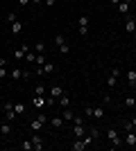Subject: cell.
I'll use <instances>...</instances> for the list:
<instances>
[{"label": "cell", "instance_id": "6da1fadb", "mask_svg": "<svg viewBox=\"0 0 136 151\" xmlns=\"http://www.w3.org/2000/svg\"><path fill=\"white\" fill-rule=\"evenodd\" d=\"M107 140L111 142V147H120V145H123V140H120V133H118V129H109V131H107Z\"/></svg>", "mask_w": 136, "mask_h": 151}, {"label": "cell", "instance_id": "7a4b0ae2", "mask_svg": "<svg viewBox=\"0 0 136 151\" xmlns=\"http://www.w3.org/2000/svg\"><path fill=\"white\" fill-rule=\"evenodd\" d=\"M118 77H120V68H111L109 70V77H107V88H113L116 86V81H118Z\"/></svg>", "mask_w": 136, "mask_h": 151}, {"label": "cell", "instance_id": "3957f363", "mask_svg": "<svg viewBox=\"0 0 136 151\" xmlns=\"http://www.w3.org/2000/svg\"><path fill=\"white\" fill-rule=\"evenodd\" d=\"M5 120H9V122H14V117H16V111H14V104L12 101H5Z\"/></svg>", "mask_w": 136, "mask_h": 151}, {"label": "cell", "instance_id": "277c9868", "mask_svg": "<svg viewBox=\"0 0 136 151\" xmlns=\"http://www.w3.org/2000/svg\"><path fill=\"white\" fill-rule=\"evenodd\" d=\"M52 72H55V65L48 63V61H45L41 68H36V75H52Z\"/></svg>", "mask_w": 136, "mask_h": 151}, {"label": "cell", "instance_id": "5b68a950", "mask_svg": "<svg viewBox=\"0 0 136 151\" xmlns=\"http://www.w3.org/2000/svg\"><path fill=\"white\" fill-rule=\"evenodd\" d=\"M125 32H127V34H134L136 32V20L129 18V16H125Z\"/></svg>", "mask_w": 136, "mask_h": 151}, {"label": "cell", "instance_id": "8992f818", "mask_svg": "<svg viewBox=\"0 0 136 151\" xmlns=\"http://www.w3.org/2000/svg\"><path fill=\"white\" fill-rule=\"evenodd\" d=\"M123 145H129V147H136V133L134 131H127V135H125Z\"/></svg>", "mask_w": 136, "mask_h": 151}, {"label": "cell", "instance_id": "52a82bcc", "mask_svg": "<svg viewBox=\"0 0 136 151\" xmlns=\"http://www.w3.org/2000/svg\"><path fill=\"white\" fill-rule=\"evenodd\" d=\"M73 131H75V135H77V138H84V135H86V129H84V124H82V122H75Z\"/></svg>", "mask_w": 136, "mask_h": 151}, {"label": "cell", "instance_id": "ba28073f", "mask_svg": "<svg viewBox=\"0 0 136 151\" xmlns=\"http://www.w3.org/2000/svg\"><path fill=\"white\" fill-rule=\"evenodd\" d=\"M32 145H34V151H41V149H43V138L34 133V135H32Z\"/></svg>", "mask_w": 136, "mask_h": 151}, {"label": "cell", "instance_id": "9c48e42d", "mask_svg": "<svg viewBox=\"0 0 136 151\" xmlns=\"http://www.w3.org/2000/svg\"><path fill=\"white\" fill-rule=\"evenodd\" d=\"M57 104H59V106H61V108H68V106H71V97H68V95H61V97H57Z\"/></svg>", "mask_w": 136, "mask_h": 151}, {"label": "cell", "instance_id": "30bf717a", "mask_svg": "<svg viewBox=\"0 0 136 151\" xmlns=\"http://www.w3.org/2000/svg\"><path fill=\"white\" fill-rule=\"evenodd\" d=\"M129 7H132V5H127V2H123V0H120V5H118L116 9L120 12V16H129Z\"/></svg>", "mask_w": 136, "mask_h": 151}, {"label": "cell", "instance_id": "8fae6325", "mask_svg": "<svg viewBox=\"0 0 136 151\" xmlns=\"http://www.w3.org/2000/svg\"><path fill=\"white\" fill-rule=\"evenodd\" d=\"M9 79H12V81H18V79H23V70H20V68H14L12 72H9Z\"/></svg>", "mask_w": 136, "mask_h": 151}, {"label": "cell", "instance_id": "7c38bea8", "mask_svg": "<svg viewBox=\"0 0 136 151\" xmlns=\"http://www.w3.org/2000/svg\"><path fill=\"white\" fill-rule=\"evenodd\" d=\"M0 133H2V135H9V133H12V122L9 120H5L0 124Z\"/></svg>", "mask_w": 136, "mask_h": 151}, {"label": "cell", "instance_id": "4fadbf2b", "mask_svg": "<svg viewBox=\"0 0 136 151\" xmlns=\"http://www.w3.org/2000/svg\"><path fill=\"white\" fill-rule=\"evenodd\" d=\"M127 83H129V88L136 86V70H127Z\"/></svg>", "mask_w": 136, "mask_h": 151}, {"label": "cell", "instance_id": "5bb4252c", "mask_svg": "<svg viewBox=\"0 0 136 151\" xmlns=\"http://www.w3.org/2000/svg\"><path fill=\"white\" fill-rule=\"evenodd\" d=\"M12 32H14V36H18L20 32H23V23H20V20H14L12 23Z\"/></svg>", "mask_w": 136, "mask_h": 151}, {"label": "cell", "instance_id": "9a60e30c", "mask_svg": "<svg viewBox=\"0 0 136 151\" xmlns=\"http://www.w3.org/2000/svg\"><path fill=\"white\" fill-rule=\"evenodd\" d=\"M64 93H66V90L61 88V86H52V88H50V95H52V97H55V99H57V97H61V95H64Z\"/></svg>", "mask_w": 136, "mask_h": 151}, {"label": "cell", "instance_id": "2e32d148", "mask_svg": "<svg viewBox=\"0 0 136 151\" xmlns=\"http://www.w3.org/2000/svg\"><path fill=\"white\" fill-rule=\"evenodd\" d=\"M61 117H64V122H73V120H75V113H73L71 108H64V113H61Z\"/></svg>", "mask_w": 136, "mask_h": 151}, {"label": "cell", "instance_id": "e0dca14e", "mask_svg": "<svg viewBox=\"0 0 136 151\" xmlns=\"http://www.w3.org/2000/svg\"><path fill=\"white\" fill-rule=\"evenodd\" d=\"M30 129H32L34 133H39L41 129H43V122H41L39 117H36V120H32V124H30Z\"/></svg>", "mask_w": 136, "mask_h": 151}, {"label": "cell", "instance_id": "ac0fdd59", "mask_svg": "<svg viewBox=\"0 0 136 151\" xmlns=\"http://www.w3.org/2000/svg\"><path fill=\"white\" fill-rule=\"evenodd\" d=\"M127 108H136V95H129V97H125V101H123Z\"/></svg>", "mask_w": 136, "mask_h": 151}, {"label": "cell", "instance_id": "d6986e66", "mask_svg": "<svg viewBox=\"0 0 136 151\" xmlns=\"http://www.w3.org/2000/svg\"><path fill=\"white\" fill-rule=\"evenodd\" d=\"M14 111H16V115H23L27 111L25 108V104H20V101H16V104H14Z\"/></svg>", "mask_w": 136, "mask_h": 151}, {"label": "cell", "instance_id": "ffe728a7", "mask_svg": "<svg viewBox=\"0 0 136 151\" xmlns=\"http://www.w3.org/2000/svg\"><path fill=\"white\" fill-rule=\"evenodd\" d=\"M20 149H23V151H32L34 149L32 140H23V142H20Z\"/></svg>", "mask_w": 136, "mask_h": 151}, {"label": "cell", "instance_id": "44dd1931", "mask_svg": "<svg viewBox=\"0 0 136 151\" xmlns=\"http://www.w3.org/2000/svg\"><path fill=\"white\" fill-rule=\"evenodd\" d=\"M34 95H39V97L45 95V86H43V83H36V86H34Z\"/></svg>", "mask_w": 136, "mask_h": 151}, {"label": "cell", "instance_id": "7402d4cb", "mask_svg": "<svg viewBox=\"0 0 136 151\" xmlns=\"http://www.w3.org/2000/svg\"><path fill=\"white\" fill-rule=\"evenodd\" d=\"M93 117H95V120H102L104 117V108H95L93 106Z\"/></svg>", "mask_w": 136, "mask_h": 151}, {"label": "cell", "instance_id": "603a6c76", "mask_svg": "<svg viewBox=\"0 0 136 151\" xmlns=\"http://www.w3.org/2000/svg\"><path fill=\"white\" fill-rule=\"evenodd\" d=\"M61 124H64V117H52L50 120V126H55V129H59Z\"/></svg>", "mask_w": 136, "mask_h": 151}, {"label": "cell", "instance_id": "cb8c5ba5", "mask_svg": "<svg viewBox=\"0 0 136 151\" xmlns=\"http://www.w3.org/2000/svg\"><path fill=\"white\" fill-rule=\"evenodd\" d=\"M25 54H27V52L23 50V47H18V50H14V59H25Z\"/></svg>", "mask_w": 136, "mask_h": 151}, {"label": "cell", "instance_id": "d4e9b609", "mask_svg": "<svg viewBox=\"0 0 136 151\" xmlns=\"http://www.w3.org/2000/svg\"><path fill=\"white\" fill-rule=\"evenodd\" d=\"M34 52H36V54H43V52H45V45H43V41H39V43L34 45Z\"/></svg>", "mask_w": 136, "mask_h": 151}, {"label": "cell", "instance_id": "484cf974", "mask_svg": "<svg viewBox=\"0 0 136 151\" xmlns=\"http://www.w3.org/2000/svg\"><path fill=\"white\" fill-rule=\"evenodd\" d=\"M77 23H79V27H89V16H79Z\"/></svg>", "mask_w": 136, "mask_h": 151}, {"label": "cell", "instance_id": "4316f807", "mask_svg": "<svg viewBox=\"0 0 136 151\" xmlns=\"http://www.w3.org/2000/svg\"><path fill=\"white\" fill-rule=\"evenodd\" d=\"M34 63H36V68H41V65L45 63V54H36V61Z\"/></svg>", "mask_w": 136, "mask_h": 151}, {"label": "cell", "instance_id": "83f0119b", "mask_svg": "<svg viewBox=\"0 0 136 151\" xmlns=\"http://www.w3.org/2000/svg\"><path fill=\"white\" fill-rule=\"evenodd\" d=\"M89 135H91L93 140H97V138H100V131H97V126H91V133H89Z\"/></svg>", "mask_w": 136, "mask_h": 151}, {"label": "cell", "instance_id": "f1b7e54d", "mask_svg": "<svg viewBox=\"0 0 136 151\" xmlns=\"http://www.w3.org/2000/svg\"><path fill=\"white\" fill-rule=\"evenodd\" d=\"M55 43H57V47H59L61 43H66V36L64 34H57V36H55Z\"/></svg>", "mask_w": 136, "mask_h": 151}, {"label": "cell", "instance_id": "f546056e", "mask_svg": "<svg viewBox=\"0 0 136 151\" xmlns=\"http://www.w3.org/2000/svg\"><path fill=\"white\" fill-rule=\"evenodd\" d=\"M25 61H27V63H34V61H36V54H32V50H30V52L25 54Z\"/></svg>", "mask_w": 136, "mask_h": 151}, {"label": "cell", "instance_id": "4dcf8cb0", "mask_svg": "<svg viewBox=\"0 0 136 151\" xmlns=\"http://www.w3.org/2000/svg\"><path fill=\"white\" fill-rule=\"evenodd\" d=\"M59 52H61V54H68V52H71L68 43H61V45H59Z\"/></svg>", "mask_w": 136, "mask_h": 151}, {"label": "cell", "instance_id": "1f68e13d", "mask_svg": "<svg viewBox=\"0 0 136 151\" xmlns=\"http://www.w3.org/2000/svg\"><path fill=\"white\" fill-rule=\"evenodd\" d=\"M7 20H9V23H14V20H18V16H16V14H7Z\"/></svg>", "mask_w": 136, "mask_h": 151}, {"label": "cell", "instance_id": "d6a6232c", "mask_svg": "<svg viewBox=\"0 0 136 151\" xmlns=\"http://www.w3.org/2000/svg\"><path fill=\"white\" fill-rule=\"evenodd\" d=\"M5 77H9V70H7V68H0V79H5Z\"/></svg>", "mask_w": 136, "mask_h": 151}, {"label": "cell", "instance_id": "836d02e7", "mask_svg": "<svg viewBox=\"0 0 136 151\" xmlns=\"http://www.w3.org/2000/svg\"><path fill=\"white\" fill-rule=\"evenodd\" d=\"M77 32H79V36H86V32H89V27H77Z\"/></svg>", "mask_w": 136, "mask_h": 151}, {"label": "cell", "instance_id": "e575fe53", "mask_svg": "<svg viewBox=\"0 0 136 151\" xmlns=\"http://www.w3.org/2000/svg\"><path fill=\"white\" fill-rule=\"evenodd\" d=\"M86 111V117H93V106H89V108H84Z\"/></svg>", "mask_w": 136, "mask_h": 151}, {"label": "cell", "instance_id": "d590c367", "mask_svg": "<svg viewBox=\"0 0 136 151\" xmlns=\"http://www.w3.org/2000/svg\"><path fill=\"white\" fill-rule=\"evenodd\" d=\"M45 2V7H55V2H57V0H43Z\"/></svg>", "mask_w": 136, "mask_h": 151}, {"label": "cell", "instance_id": "8d00e7d4", "mask_svg": "<svg viewBox=\"0 0 136 151\" xmlns=\"http://www.w3.org/2000/svg\"><path fill=\"white\" fill-rule=\"evenodd\" d=\"M30 2H32V0H18V5H20V7H25V5H30Z\"/></svg>", "mask_w": 136, "mask_h": 151}, {"label": "cell", "instance_id": "74e56055", "mask_svg": "<svg viewBox=\"0 0 136 151\" xmlns=\"http://www.w3.org/2000/svg\"><path fill=\"white\" fill-rule=\"evenodd\" d=\"M5 65H7V59H2V57H0V68H5Z\"/></svg>", "mask_w": 136, "mask_h": 151}, {"label": "cell", "instance_id": "f35d334b", "mask_svg": "<svg viewBox=\"0 0 136 151\" xmlns=\"http://www.w3.org/2000/svg\"><path fill=\"white\" fill-rule=\"evenodd\" d=\"M109 2H111L113 7H118V5H120V0H109Z\"/></svg>", "mask_w": 136, "mask_h": 151}, {"label": "cell", "instance_id": "ab89813d", "mask_svg": "<svg viewBox=\"0 0 136 151\" xmlns=\"http://www.w3.org/2000/svg\"><path fill=\"white\" fill-rule=\"evenodd\" d=\"M129 122H132V124H134V126H136V115H134V117H132V120H129Z\"/></svg>", "mask_w": 136, "mask_h": 151}, {"label": "cell", "instance_id": "60d3db41", "mask_svg": "<svg viewBox=\"0 0 136 151\" xmlns=\"http://www.w3.org/2000/svg\"><path fill=\"white\" fill-rule=\"evenodd\" d=\"M39 2H43V0H32V5H39Z\"/></svg>", "mask_w": 136, "mask_h": 151}, {"label": "cell", "instance_id": "b9f144b4", "mask_svg": "<svg viewBox=\"0 0 136 151\" xmlns=\"http://www.w3.org/2000/svg\"><path fill=\"white\" fill-rule=\"evenodd\" d=\"M123 2H127V5H132V2H134V0H123Z\"/></svg>", "mask_w": 136, "mask_h": 151}, {"label": "cell", "instance_id": "7bdbcfd3", "mask_svg": "<svg viewBox=\"0 0 136 151\" xmlns=\"http://www.w3.org/2000/svg\"><path fill=\"white\" fill-rule=\"evenodd\" d=\"M71 2H79V0H71Z\"/></svg>", "mask_w": 136, "mask_h": 151}, {"label": "cell", "instance_id": "ee69618b", "mask_svg": "<svg viewBox=\"0 0 136 151\" xmlns=\"http://www.w3.org/2000/svg\"><path fill=\"white\" fill-rule=\"evenodd\" d=\"M134 20H136V16H134Z\"/></svg>", "mask_w": 136, "mask_h": 151}]
</instances>
